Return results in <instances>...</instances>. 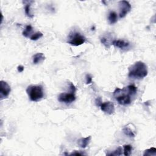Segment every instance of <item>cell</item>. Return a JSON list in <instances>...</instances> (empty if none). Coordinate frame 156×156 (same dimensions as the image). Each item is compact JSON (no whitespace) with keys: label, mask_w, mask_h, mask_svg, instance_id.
<instances>
[{"label":"cell","mask_w":156,"mask_h":156,"mask_svg":"<svg viewBox=\"0 0 156 156\" xmlns=\"http://www.w3.org/2000/svg\"><path fill=\"white\" fill-rule=\"evenodd\" d=\"M101 43H102L103 45H104L106 47H107V48L109 47V42L107 41V38H106L105 37H102V38H101Z\"/></svg>","instance_id":"cell-20"},{"label":"cell","mask_w":156,"mask_h":156,"mask_svg":"<svg viewBox=\"0 0 156 156\" xmlns=\"http://www.w3.org/2000/svg\"><path fill=\"white\" fill-rule=\"evenodd\" d=\"M24 69H25V67L22 65H19L18 67H17V70H18L19 73H21L23 71Z\"/></svg>","instance_id":"cell-22"},{"label":"cell","mask_w":156,"mask_h":156,"mask_svg":"<svg viewBox=\"0 0 156 156\" xmlns=\"http://www.w3.org/2000/svg\"><path fill=\"white\" fill-rule=\"evenodd\" d=\"M123 131L124 134L129 138H134L136 135L135 126L131 123L125 126L123 129Z\"/></svg>","instance_id":"cell-9"},{"label":"cell","mask_w":156,"mask_h":156,"mask_svg":"<svg viewBox=\"0 0 156 156\" xmlns=\"http://www.w3.org/2000/svg\"><path fill=\"white\" fill-rule=\"evenodd\" d=\"M70 155H83V154L82 153H79V152H78V151H75L74 153H71Z\"/></svg>","instance_id":"cell-24"},{"label":"cell","mask_w":156,"mask_h":156,"mask_svg":"<svg viewBox=\"0 0 156 156\" xmlns=\"http://www.w3.org/2000/svg\"><path fill=\"white\" fill-rule=\"evenodd\" d=\"M96 105L98 106H100V105L101 104V103H102V101H101V98H97V99L96 100Z\"/></svg>","instance_id":"cell-23"},{"label":"cell","mask_w":156,"mask_h":156,"mask_svg":"<svg viewBox=\"0 0 156 156\" xmlns=\"http://www.w3.org/2000/svg\"><path fill=\"white\" fill-rule=\"evenodd\" d=\"M27 94L32 101L37 102L44 96V92L41 85H30L26 89Z\"/></svg>","instance_id":"cell-3"},{"label":"cell","mask_w":156,"mask_h":156,"mask_svg":"<svg viewBox=\"0 0 156 156\" xmlns=\"http://www.w3.org/2000/svg\"><path fill=\"white\" fill-rule=\"evenodd\" d=\"M45 59V57L44 54L41 53L36 54L32 57V60L34 64H38V63H41L43 61H44Z\"/></svg>","instance_id":"cell-12"},{"label":"cell","mask_w":156,"mask_h":156,"mask_svg":"<svg viewBox=\"0 0 156 156\" xmlns=\"http://www.w3.org/2000/svg\"><path fill=\"white\" fill-rule=\"evenodd\" d=\"M32 31V27L31 25L26 26L25 30L23 32V36L25 37H30Z\"/></svg>","instance_id":"cell-15"},{"label":"cell","mask_w":156,"mask_h":156,"mask_svg":"<svg viewBox=\"0 0 156 156\" xmlns=\"http://www.w3.org/2000/svg\"><path fill=\"white\" fill-rule=\"evenodd\" d=\"M132 151V146L130 144H125L123 146L124 155L126 156L130 155Z\"/></svg>","instance_id":"cell-14"},{"label":"cell","mask_w":156,"mask_h":156,"mask_svg":"<svg viewBox=\"0 0 156 156\" xmlns=\"http://www.w3.org/2000/svg\"><path fill=\"white\" fill-rule=\"evenodd\" d=\"M76 100V96L74 95V92L71 91V93H62L59 95L58 101L60 102L65 104H71Z\"/></svg>","instance_id":"cell-6"},{"label":"cell","mask_w":156,"mask_h":156,"mask_svg":"<svg viewBox=\"0 0 156 156\" xmlns=\"http://www.w3.org/2000/svg\"><path fill=\"white\" fill-rule=\"evenodd\" d=\"M112 45L115 47H116L117 48H119L120 49H126L129 48V43L128 42H127L124 40H113L112 42Z\"/></svg>","instance_id":"cell-10"},{"label":"cell","mask_w":156,"mask_h":156,"mask_svg":"<svg viewBox=\"0 0 156 156\" xmlns=\"http://www.w3.org/2000/svg\"><path fill=\"white\" fill-rule=\"evenodd\" d=\"M108 20L109 23L111 25H113L115 23H116L118 20V16L117 13L113 12V11H112V12H110L108 16Z\"/></svg>","instance_id":"cell-13"},{"label":"cell","mask_w":156,"mask_h":156,"mask_svg":"<svg viewBox=\"0 0 156 156\" xmlns=\"http://www.w3.org/2000/svg\"><path fill=\"white\" fill-rule=\"evenodd\" d=\"M137 93V88L135 85H130L123 89L117 88L113 92V96L121 105L126 106L131 103V96Z\"/></svg>","instance_id":"cell-1"},{"label":"cell","mask_w":156,"mask_h":156,"mask_svg":"<svg viewBox=\"0 0 156 156\" xmlns=\"http://www.w3.org/2000/svg\"><path fill=\"white\" fill-rule=\"evenodd\" d=\"M11 91L10 85L4 80H1L0 82V98L1 100L7 98Z\"/></svg>","instance_id":"cell-7"},{"label":"cell","mask_w":156,"mask_h":156,"mask_svg":"<svg viewBox=\"0 0 156 156\" xmlns=\"http://www.w3.org/2000/svg\"><path fill=\"white\" fill-rule=\"evenodd\" d=\"M43 34L40 32H37L35 34H32V35L30 37V39L31 40H34V41H36V40L40 39V38H42L43 37Z\"/></svg>","instance_id":"cell-16"},{"label":"cell","mask_w":156,"mask_h":156,"mask_svg":"<svg viewBox=\"0 0 156 156\" xmlns=\"http://www.w3.org/2000/svg\"><path fill=\"white\" fill-rule=\"evenodd\" d=\"M91 139V136L87 137L85 138H82L78 140V143L80 148H85L89 144Z\"/></svg>","instance_id":"cell-11"},{"label":"cell","mask_w":156,"mask_h":156,"mask_svg":"<svg viewBox=\"0 0 156 156\" xmlns=\"http://www.w3.org/2000/svg\"><path fill=\"white\" fill-rule=\"evenodd\" d=\"M120 5V18L123 19L126 16L131 10V5L127 1H121Z\"/></svg>","instance_id":"cell-5"},{"label":"cell","mask_w":156,"mask_h":156,"mask_svg":"<svg viewBox=\"0 0 156 156\" xmlns=\"http://www.w3.org/2000/svg\"><path fill=\"white\" fill-rule=\"evenodd\" d=\"M86 38L84 36L78 32H74L69 37L68 43L73 46L78 47V46L84 44Z\"/></svg>","instance_id":"cell-4"},{"label":"cell","mask_w":156,"mask_h":156,"mask_svg":"<svg viewBox=\"0 0 156 156\" xmlns=\"http://www.w3.org/2000/svg\"><path fill=\"white\" fill-rule=\"evenodd\" d=\"M156 154V149L154 148H151L149 149L146 150L143 154V155H155Z\"/></svg>","instance_id":"cell-17"},{"label":"cell","mask_w":156,"mask_h":156,"mask_svg":"<svg viewBox=\"0 0 156 156\" xmlns=\"http://www.w3.org/2000/svg\"><path fill=\"white\" fill-rule=\"evenodd\" d=\"M148 73L147 65L143 62L138 61L129 67L128 76L133 79H141L145 78Z\"/></svg>","instance_id":"cell-2"},{"label":"cell","mask_w":156,"mask_h":156,"mask_svg":"<svg viewBox=\"0 0 156 156\" xmlns=\"http://www.w3.org/2000/svg\"><path fill=\"white\" fill-rule=\"evenodd\" d=\"M122 151H123V150H122V148L121 147H118L117 149H115V151L111 153V154H108L107 155H112V156H117V155H121V154H122Z\"/></svg>","instance_id":"cell-19"},{"label":"cell","mask_w":156,"mask_h":156,"mask_svg":"<svg viewBox=\"0 0 156 156\" xmlns=\"http://www.w3.org/2000/svg\"><path fill=\"white\" fill-rule=\"evenodd\" d=\"M91 82H92V77L90 74H87L86 75V84H90L91 83Z\"/></svg>","instance_id":"cell-21"},{"label":"cell","mask_w":156,"mask_h":156,"mask_svg":"<svg viewBox=\"0 0 156 156\" xmlns=\"http://www.w3.org/2000/svg\"><path fill=\"white\" fill-rule=\"evenodd\" d=\"M30 8H31V4H26L25 5V14L28 17H30V18H33L34 15H32L31 13Z\"/></svg>","instance_id":"cell-18"},{"label":"cell","mask_w":156,"mask_h":156,"mask_svg":"<svg viewBox=\"0 0 156 156\" xmlns=\"http://www.w3.org/2000/svg\"><path fill=\"white\" fill-rule=\"evenodd\" d=\"M100 107L102 112L109 115H112L115 112V106L112 102L108 101L104 103L102 102Z\"/></svg>","instance_id":"cell-8"}]
</instances>
